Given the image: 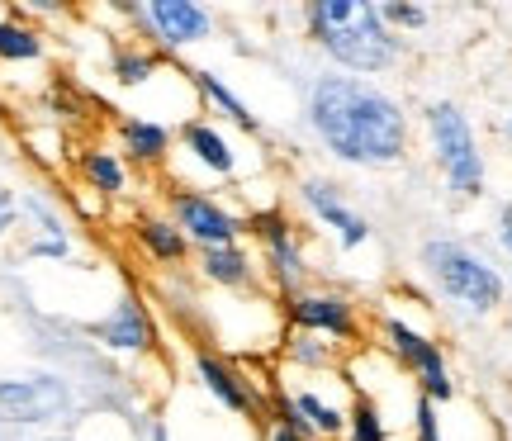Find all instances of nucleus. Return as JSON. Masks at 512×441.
<instances>
[{"mask_svg": "<svg viewBox=\"0 0 512 441\" xmlns=\"http://www.w3.org/2000/svg\"><path fill=\"white\" fill-rule=\"evenodd\" d=\"M261 441H304V437H299L275 408H266V418H261Z\"/></svg>", "mask_w": 512, "mask_h": 441, "instance_id": "obj_28", "label": "nucleus"}, {"mask_svg": "<svg viewBox=\"0 0 512 441\" xmlns=\"http://www.w3.org/2000/svg\"><path fill=\"white\" fill-rule=\"evenodd\" d=\"M422 143H427V162L441 176L446 195L460 204H475L489 195V152L479 138L470 110L451 100V95H432L418 110Z\"/></svg>", "mask_w": 512, "mask_h": 441, "instance_id": "obj_4", "label": "nucleus"}, {"mask_svg": "<svg viewBox=\"0 0 512 441\" xmlns=\"http://www.w3.org/2000/svg\"><path fill=\"white\" fill-rule=\"evenodd\" d=\"M176 171H171V181L181 185H195V190H238L242 176H247V152H242L238 133L223 129L219 119H209V114H195L190 124L176 129Z\"/></svg>", "mask_w": 512, "mask_h": 441, "instance_id": "obj_7", "label": "nucleus"}, {"mask_svg": "<svg viewBox=\"0 0 512 441\" xmlns=\"http://www.w3.org/2000/svg\"><path fill=\"white\" fill-rule=\"evenodd\" d=\"M389 413L384 404H375L370 394H351V408H347V437L342 441H389Z\"/></svg>", "mask_w": 512, "mask_h": 441, "instance_id": "obj_24", "label": "nucleus"}, {"mask_svg": "<svg viewBox=\"0 0 512 441\" xmlns=\"http://www.w3.org/2000/svg\"><path fill=\"white\" fill-rule=\"evenodd\" d=\"M408 437L413 441H446V418H441V404L413 394L408 404Z\"/></svg>", "mask_w": 512, "mask_h": 441, "instance_id": "obj_26", "label": "nucleus"}, {"mask_svg": "<svg viewBox=\"0 0 512 441\" xmlns=\"http://www.w3.org/2000/svg\"><path fill=\"white\" fill-rule=\"evenodd\" d=\"M143 441H171V427L157 418V423H147V437H143Z\"/></svg>", "mask_w": 512, "mask_h": 441, "instance_id": "obj_30", "label": "nucleus"}, {"mask_svg": "<svg viewBox=\"0 0 512 441\" xmlns=\"http://www.w3.org/2000/svg\"><path fill=\"white\" fill-rule=\"evenodd\" d=\"M503 143H508V152H512V110L503 114Z\"/></svg>", "mask_w": 512, "mask_h": 441, "instance_id": "obj_31", "label": "nucleus"}, {"mask_svg": "<svg viewBox=\"0 0 512 441\" xmlns=\"http://www.w3.org/2000/svg\"><path fill=\"white\" fill-rule=\"evenodd\" d=\"M72 408H76L72 385L62 375H53V370L0 380V423L5 427H48L72 418Z\"/></svg>", "mask_w": 512, "mask_h": 441, "instance_id": "obj_14", "label": "nucleus"}, {"mask_svg": "<svg viewBox=\"0 0 512 441\" xmlns=\"http://www.w3.org/2000/svg\"><path fill=\"white\" fill-rule=\"evenodd\" d=\"M299 119L318 152L347 171H394L413 152V114L384 81L318 67L304 81Z\"/></svg>", "mask_w": 512, "mask_h": 441, "instance_id": "obj_1", "label": "nucleus"}, {"mask_svg": "<svg viewBox=\"0 0 512 441\" xmlns=\"http://www.w3.org/2000/svg\"><path fill=\"white\" fill-rule=\"evenodd\" d=\"M247 238H256V257H261V276H266V290L285 304L299 290H309L318 266H313V252L299 223L290 219V209H266V214H252L247 219Z\"/></svg>", "mask_w": 512, "mask_h": 441, "instance_id": "obj_8", "label": "nucleus"}, {"mask_svg": "<svg viewBox=\"0 0 512 441\" xmlns=\"http://www.w3.org/2000/svg\"><path fill=\"white\" fill-rule=\"evenodd\" d=\"M494 242L503 252V261H508V285H512V195L494 209Z\"/></svg>", "mask_w": 512, "mask_h": 441, "instance_id": "obj_27", "label": "nucleus"}, {"mask_svg": "<svg viewBox=\"0 0 512 441\" xmlns=\"http://www.w3.org/2000/svg\"><path fill=\"white\" fill-rule=\"evenodd\" d=\"M162 209L176 219V228L185 233V242H190L195 252H204V247H228V242H247V214H242L228 195L166 181Z\"/></svg>", "mask_w": 512, "mask_h": 441, "instance_id": "obj_12", "label": "nucleus"}, {"mask_svg": "<svg viewBox=\"0 0 512 441\" xmlns=\"http://www.w3.org/2000/svg\"><path fill=\"white\" fill-rule=\"evenodd\" d=\"M375 347L408 375L413 394H422V399H432V404H441V408L460 399V380H456L451 356H446V342H441L432 328L413 323L408 313L384 309L380 318H375Z\"/></svg>", "mask_w": 512, "mask_h": 441, "instance_id": "obj_5", "label": "nucleus"}, {"mask_svg": "<svg viewBox=\"0 0 512 441\" xmlns=\"http://www.w3.org/2000/svg\"><path fill=\"white\" fill-rule=\"evenodd\" d=\"M418 276L437 294V304H446L456 318H475V323L498 318L512 299L508 271L460 233H427L418 242Z\"/></svg>", "mask_w": 512, "mask_h": 441, "instance_id": "obj_3", "label": "nucleus"}, {"mask_svg": "<svg viewBox=\"0 0 512 441\" xmlns=\"http://www.w3.org/2000/svg\"><path fill=\"white\" fill-rule=\"evenodd\" d=\"M271 408L304 441H342L347 437L351 389L342 375H294L290 380V375L280 370Z\"/></svg>", "mask_w": 512, "mask_h": 441, "instance_id": "obj_6", "label": "nucleus"}, {"mask_svg": "<svg viewBox=\"0 0 512 441\" xmlns=\"http://www.w3.org/2000/svg\"><path fill=\"white\" fill-rule=\"evenodd\" d=\"M280 309H285V328L328 337V342H337V347H347V351H361L370 337L366 304L351 290H342V285L313 280L309 290H299L294 299H285Z\"/></svg>", "mask_w": 512, "mask_h": 441, "instance_id": "obj_11", "label": "nucleus"}, {"mask_svg": "<svg viewBox=\"0 0 512 441\" xmlns=\"http://www.w3.org/2000/svg\"><path fill=\"white\" fill-rule=\"evenodd\" d=\"M128 34L143 38L162 57L195 53L219 38V15L200 0H133L128 5Z\"/></svg>", "mask_w": 512, "mask_h": 441, "instance_id": "obj_10", "label": "nucleus"}, {"mask_svg": "<svg viewBox=\"0 0 512 441\" xmlns=\"http://www.w3.org/2000/svg\"><path fill=\"white\" fill-rule=\"evenodd\" d=\"M91 337L100 351L124 356V361H152L162 351V328H157V313L152 299L143 290H124L110 309L91 323Z\"/></svg>", "mask_w": 512, "mask_h": 441, "instance_id": "obj_13", "label": "nucleus"}, {"mask_svg": "<svg viewBox=\"0 0 512 441\" xmlns=\"http://www.w3.org/2000/svg\"><path fill=\"white\" fill-rule=\"evenodd\" d=\"M76 171H81V185L91 190L95 200H124L128 190H133V166L124 162V152L110 143H86L76 152Z\"/></svg>", "mask_w": 512, "mask_h": 441, "instance_id": "obj_19", "label": "nucleus"}, {"mask_svg": "<svg viewBox=\"0 0 512 441\" xmlns=\"http://www.w3.org/2000/svg\"><path fill=\"white\" fill-rule=\"evenodd\" d=\"M114 147H119L124 162L138 166V171H166V166L176 162V129L128 110L114 119Z\"/></svg>", "mask_w": 512, "mask_h": 441, "instance_id": "obj_17", "label": "nucleus"}, {"mask_svg": "<svg viewBox=\"0 0 512 441\" xmlns=\"http://www.w3.org/2000/svg\"><path fill=\"white\" fill-rule=\"evenodd\" d=\"M48 53V34L29 19L0 15V62H38Z\"/></svg>", "mask_w": 512, "mask_h": 441, "instance_id": "obj_23", "label": "nucleus"}, {"mask_svg": "<svg viewBox=\"0 0 512 441\" xmlns=\"http://www.w3.org/2000/svg\"><path fill=\"white\" fill-rule=\"evenodd\" d=\"M190 276L214 294H256L266 285L261 257H256L247 242H228V247H204V252H195Z\"/></svg>", "mask_w": 512, "mask_h": 441, "instance_id": "obj_15", "label": "nucleus"}, {"mask_svg": "<svg viewBox=\"0 0 512 441\" xmlns=\"http://www.w3.org/2000/svg\"><path fill=\"white\" fill-rule=\"evenodd\" d=\"M347 347H337L328 337H313V332H294L285 328V342L275 351V366L285 370V375H342L347 366Z\"/></svg>", "mask_w": 512, "mask_h": 441, "instance_id": "obj_20", "label": "nucleus"}, {"mask_svg": "<svg viewBox=\"0 0 512 441\" xmlns=\"http://www.w3.org/2000/svg\"><path fill=\"white\" fill-rule=\"evenodd\" d=\"M19 214H29V223H34V238H29V247H24V257L34 261H72V233H67V219L57 214L48 200H38V195H29V200H19Z\"/></svg>", "mask_w": 512, "mask_h": 441, "instance_id": "obj_21", "label": "nucleus"}, {"mask_svg": "<svg viewBox=\"0 0 512 441\" xmlns=\"http://www.w3.org/2000/svg\"><path fill=\"white\" fill-rule=\"evenodd\" d=\"M15 219H19V200H15V190H5L0 185V238L15 228Z\"/></svg>", "mask_w": 512, "mask_h": 441, "instance_id": "obj_29", "label": "nucleus"}, {"mask_svg": "<svg viewBox=\"0 0 512 441\" xmlns=\"http://www.w3.org/2000/svg\"><path fill=\"white\" fill-rule=\"evenodd\" d=\"M190 81H195V95H200V114L209 119H219L223 129L233 133H247V138H261V119L252 114V105L242 100L219 72H209V67H190Z\"/></svg>", "mask_w": 512, "mask_h": 441, "instance_id": "obj_18", "label": "nucleus"}, {"mask_svg": "<svg viewBox=\"0 0 512 441\" xmlns=\"http://www.w3.org/2000/svg\"><path fill=\"white\" fill-rule=\"evenodd\" d=\"M380 19L403 38V43L413 34H427V29H432V10L418 5V0H380Z\"/></svg>", "mask_w": 512, "mask_h": 441, "instance_id": "obj_25", "label": "nucleus"}, {"mask_svg": "<svg viewBox=\"0 0 512 441\" xmlns=\"http://www.w3.org/2000/svg\"><path fill=\"white\" fill-rule=\"evenodd\" d=\"M128 228H133V242H138V252H143L162 276L171 271H185L190 261H195V247L185 242V233L176 228V219L166 214L162 204H138L133 214H128Z\"/></svg>", "mask_w": 512, "mask_h": 441, "instance_id": "obj_16", "label": "nucleus"}, {"mask_svg": "<svg viewBox=\"0 0 512 441\" xmlns=\"http://www.w3.org/2000/svg\"><path fill=\"white\" fill-rule=\"evenodd\" d=\"M166 62H171V57H162L157 48H147L143 38H133V34H124L110 48V76L124 86V91H143V86L162 72Z\"/></svg>", "mask_w": 512, "mask_h": 441, "instance_id": "obj_22", "label": "nucleus"}, {"mask_svg": "<svg viewBox=\"0 0 512 441\" xmlns=\"http://www.w3.org/2000/svg\"><path fill=\"white\" fill-rule=\"evenodd\" d=\"M299 24H304V38H309L313 53L323 57L332 72L347 76L380 81L408 53V43L380 19L375 0H309V5H299Z\"/></svg>", "mask_w": 512, "mask_h": 441, "instance_id": "obj_2", "label": "nucleus"}, {"mask_svg": "<svg viewBox=\"0 0 512 441\" xmlns=\"http://www.w3.org/2000/svg\"><path fill=\"white\" fill-rule=\"evenodd\" d=\"M290 200H294V209L313 223V228H323V233H328L332 247H337L342 257L366 252L370 242H375V223L351 204L347 185L332 181V176H323V171H299V176L290 181Z\"/></svg>", "mask_w": 512, "mask_h": 441, "instance_id": "obj_9", "label": "nucleus"}]
</instances>
